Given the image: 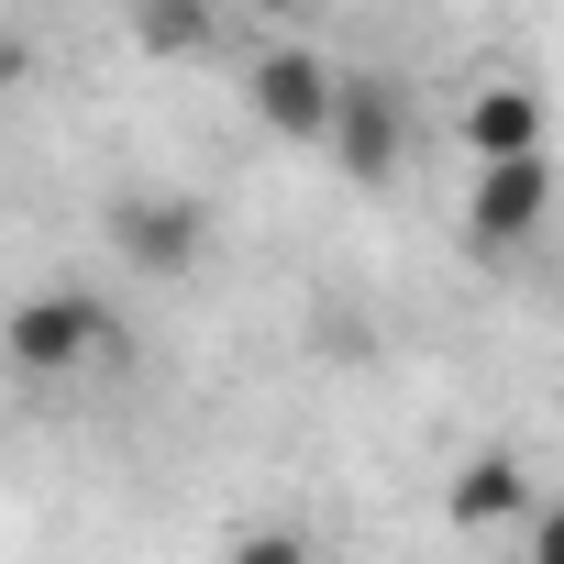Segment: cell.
<instances>
[{"instance_id":"5","label":"cell","mask_w":564,"mask_h":564,"mask_svg":"<svg viewBox=\"0 0 564 564\" xmlns=\"http://www.w3.org/2000/svg\"><path fill=\"white\" fill-rule=\"evenodd\" d=\"M322 155H333L344 177H366V188H377V177L399 166V100H388V89H355V78H344V111H333Z\"/></svg>"},{"instance_id":"6","label":"cell","mask_w":564,"mask_h":564,"mask_svg":"<svg viewBox=\"0 0 564 564\" xmlns=\"http://www.w3.org/2000/svg\"><path fill=\"white\" fill-rule=\"evenodd\" d=\"M443 520H454V531H498V520H531V476H520V454H476V465L454 476Z\"/></svg>"},{"instance_id":"7","label":"cell","mask_w":564,"mask_h":564,"mask_svg":"<svg viewBox=\"0 0 564 564\" xmlns=\"http://www.w3.org/2000/svg\"><path fill=\"white\" fill-rule=\"evenodd\" d=\"M465 144L476 155H542V100L531 89H476L465 100Z\"/></svg>"},{"instance_id":"1","label":"cell","mask_w":564,"mask_h":564,"mask_svg":"<svg viewBox=\"0 0 564 564\" xmlns=\"http://www.w3.org/2000/svg\"><path fill=\"white\" fill-rule=\"evenodd\" d=\"M0 355H12L23 377H67V366H100V355H111V311H100L89 289H45V300H23L12 322H0Z\"/></svg>"},{"instance_id":"8","label":"cell","mask_w":564,"mask_h":564,"mask_svg":"<svg viewBox=\"0 0 564 564\" xmlns=\"http://www.w3.org/2000/svg\"><path fill=\"white\" fill-rule=\"evenodd\" d=\"M133 34H144V56H188L210 34V12L199 0H133Z\"/></svg>"},{"instance_id":"3","label":"cell","mask_w":564,"mask_h":564,"mask_svg":"<svg viewBox=\"0 0 564 564\" xmlns=\"http://www.w3.org/2000/svg\"><path fill=\"white\" fill-rule=\"evenodd\" d=\"M542 210H553V166L542 155H476V199H465L476 243H520V232H542Z\"/></svg>"},{"instance_id":"9","label":"cell","mask_w":564,"mask_h":564,"mask_svg":"<svg viewBox=\"0 0 564 564\" xmlns=\"http://www.w3.org/2000/svg\"><path fill=\"white\" fill-rule=\"evenodd\" d=\"M221 564H322V553H311V531H289V520H265V531H243V542H232Z\"/></svg>"},{"instance_id":"11","label":"cell","mask_w":564,"mask_h":564,"mask_svg":"<svg viewBox=\"0 0 564 564\" xmlns=\"http://www.w3.org/2000/svg\"><path fill=\"white\" fill-rule=\"evenodd\" d=\"M254 12H300V0H254Z\"/></svg>"},{"instance_id":"2","label":"cell","mask_w":564,"mask_h":564,"mask_svg":"<svg viewBox=\"0 0 564 564\" xmlns=\"http://www.w3.org/2000/svg\"><path fill=\"white\" fill-rule=\"evenodd\" d=\"M333 111H344V78H333L311 45H265V56H254V122H265L276 144H322Z\"/></svg>"},{"instance_id":"4","label":"cell","mask_w":564,"mask_h":564,"mask_svg":"<svg viewBox=\"0 0 564 564\" xmlns=\"http://www.w3.org/2000/svg\"><path fill=\"white\" fill-rule=\"evenodd\" d=\"M199 199H177V188H155V199H111V243L144 265V276H177L188 254H199Z\"/></svg>"},{"instance_id":"10","label":"cell","mask_w":564,"mask_h":564,"mask_svg":"<svg viewBox=\"0 0 564 564\" xmlns=\"http://www.w3.org/2000/svg\"><path fill=\"white\" fill-rule=\"evenodd\" d=\"M531 564H564V498L531 509Z\"/></svg>"}]
</instances>
